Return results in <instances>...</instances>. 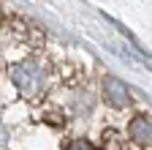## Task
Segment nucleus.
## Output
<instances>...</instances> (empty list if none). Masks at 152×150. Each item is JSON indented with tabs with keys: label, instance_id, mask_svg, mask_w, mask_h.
Masks as SVG:
<instances>
[{
	"label": "nucleus",
	"instance_id": "1",
	"mask_svg": "<svg viewBox=\"0 0 152 150\" xmlns=\"http://www.w3.org/2000/svg\"><path fill=\"white\" fill-rule=\"evenodd\" d=\"M11 77H14V85L19 87V93H25V96H38V93L44 90V71H41V66L35 60L16 63Z\"/></svg>",
	"mask_w": 152,
	"mask_h": 150
},
{
	"label": "nucleus",
	"instance_id": "2",
	"mask_svg": "<svg viewBox=\"0 0 152 150\" xmlns=\"http://www.w3.org/2000/svg\"><path fill=\"white\" fill-rule=\"evenodd\" d=\"M103 96H106V101H109L111 106H117V109H122V106L130 104L128 87H125L117 77H106V79H103Z\"/></svg>",
	"mask_w": 152,
	"mask_h": 150
},
{
	"label": "nucleus",
	"instance_id": "3",
	"mask_svg": "<svg viewBox=\"0 0 152 150\" xmlns=\"http://www.w3.org/2000/svg\"><path fill=\"white\" fill-rule=\"evenodd\" d=\"M128 131H130V137L136 139V142H141V145H149V137H152V126H149V117H147V115H136V117L130 120Z\"/></svg>",
	"mask_w": 152,
	"mask_h": 150
},
{
	"label": "nucleus",
	"instance_id": "4",
	"mask_svg": "<svg viewBox=\"0 0 152 150\" xmlns=\"http://www.w3.org/2000/svg\"><path fill=\"white\" fill-rule=\"evenodd\" d=\"M65 150H95V145L87 142V139H76V142H71Z\"/></svg>",
	"mask_w": 152,
	"mask_h": 150
},
{
	"label": "nucleus",
	"instance_id": "5",
	"mask_svg": "<svg viewBox=\"0 0 152 150\" xmlns=\"http://www.w3.org/2000/svg\"><path fill=\"white\" fill-rule=\"evenodd\" d=\"M6 142H8V131L3 128V123H0V147H3Z\"/></svg>",
	"mask_w": 152,
	"mask_h": 150
}]
</instances>
